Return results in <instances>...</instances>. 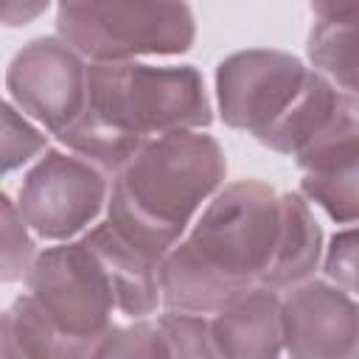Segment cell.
I'll list each match as a JSON object with an SVG mask.
<instances>
[{"instance_id":"cell-16","label":"cell","mask_w":359,"mask_h":359,"mask_svg":"<svg viewBox=\"0 0 359 359\" xmlns=\"http://www.w3.org/2000/svg\"><path fill=\"white\" fill-rule=\"evenodd\" d=\"M90 359H163L157 325L135 320L129 325H112L90 351Z\"/></svg>"},{"instance_id":"cell-7","label":"cell","mask_w":359,"mask_h":359,"mask_svg":"<svg viewBox=\"0 0 359 359\" xmlns=\"http://www.w3.org/2000/svg\"><path fill=\"white\" fill-rule=\"evenodd\" d=\"M109 199L107 174L79 154L48 149L20 185V216L48 241H70L87 230Z\"/></svg>"},{"instance_id":"cell-12","label":"cell","mask_w":359,"mask_h":359,"mask_svg":"<svg viewBox=\"0 0 359 359\" xmlns=\"http://www.w3.org/2000/svg\"><path fill=\"white\" fill-rule=\"evenodd\" d=\"M224 359H280L283 309L272 289L255 286L210 320Z\"/></svg>"},{"instance_id":"cell-15","label":"cell","mask_w":359,"mask_h":359,"mask_svg":"<svg viewBox=\"0 0 359 359\" xmlns=\"http://www.w3.org/2000/svg\"><path fill=\"white\" fill-rule=\"evenodd\" d=\"M154 325L163 359H224L213 339V328L202 314L168 311Z\"/></svg>"},{"instance_id":"cell-10","label":"cell","mask_w":359,"mask_h":359,"mask_svg":"<svg viewBox=\"0 0 359 359\" xmlns=\"http://www.w3.org/2000/svg\"><path fill=\"white\" fill-rule=\"evenodd\" d=\"M289 359H359V300L325 280L292 286L280 300Z\"/></svg>"},{"instance_id":"cell-9","label":"cell","mask_w":359,"mask_h":359,"mask_svg":"<svg viewBox=\"0 0 359 359\" xmlns=\"http://www.w3.org/2000/svg\"><path fill=\"white\" fill-rule=\"evenodd\" d=\"M300 191L337 224L359 222V101L339 93L328 118L294 154Z\"/></svg>"},{"instance_id":"cell-19","label":"cell","mask_w":359,"mask_h":359,"mask_svg":"<svg viewBox=\"0 0 359 359\" xmlns=\"http://www.w3.org/2000/svg\"><path fill=\"white\" fill-rule=\"evenodd\" d=\"M45 149V135L34 129L11 101L3 104V171H14Z\"/></svg>"},{"instance_id":"cell-2","label":"cell","mask_w":359,"mask_h":359,"mask_svg":"<svg viewBox=\"0 0 359 359\" xmlns=\"http://www.w3.org/2000/svg\"><path fill=\"white\" fill-rule=\"evenodd\" d=\"M213 123L205 79L191 65H90L79 121L59 140L81 160L118 174L146 143Z\"/></svg>"},{"instance_id":"cell-6","label":"cell","mask_w":359,"mask_h":359,"mask_svg":"<svg viewBox=\"0 0 359 359\" xmlns=\"http://www.w3.org/2000/svg\"><path fill=\"white\" fill-rule=\"evenodd\" d=\"M25 283L34 303L67 339L95 345L112 328L115 294L84 238L39 252Z\"/></svg>"},{"instance_id":"cell-8","label":"cell","mask_w":359,"mask_h":359,"mask_svg":"<svg viewBox=\"0 0 359 359\" xmlns=\"http://www.w3.org/2000/svg\"><path fill=\"white\" fill-rule=\"evenodd\" d=\"M6 90L17 109L59 137L84 109L87 65L65 39L36 36L8 62Z\"/></svg>"},{"instance_id":"cell-14","label":"cell","mask_w":359,"mask_h":359,"mask_svg":"<svg viewBox=\"0 0 359 359\" xmlns=\"http://www.w3.org/2000/svg\"><path fill=\"white\" fill-rule=\"evenodd\" d=\"M90 351L93 345L59 334L31 294L3 314V359H90Z\"/></svg>"},{"instance_id":"cell-3","label":"cell","mask_w":359,"mask_h":359,"mask_svg":"<svg viewBox=\"0 0 359 359\" xmlns=\"http://www.w3.org/2000/svg\"><path fill=\"white\" fill-rule=\"evenodd\" d=\"M227 157L216 137L174 132L146 143L115 177L107 222L135 247L165 258L202 202L219 194Z\"/></svg>"},{"instance_id":"cell-13","label":"cell","mask_w":359,"mask_h":359,"mask_svg":"<svg viewBox=\"0 0 359 359\" xmlns=\"http://www.w3.org/2000/svg\"><path fill=\"white\" fill-rule=\"evenodd\" d=\"M306 53L317 73L359 101V3H311Z\"/></svg>"},{"instance_id":"cell-20","label":"cell","mask_w":359,"mask_h":359,"mask_svg":"<svg viewBox=\"0 0 359 359\" xmlns=\"http://www.w3.org/2000/svg\"><path fill=\"white\" fill-rule=\"evenodd\" d=\"M42 11H48V3H22V6L20 3H3L0 6V20H3V25L14 28V25L31 22Z\"/></svg>"},{"instance_id":"cell-17","label":"cell","mask_w":359,"mask_h":359,"mask_svg":"<svg viewBox=\"0 0 359 359\" xmlns=\"http://www.w3.org/2000/svg\"><path fill=\"white\" fill-rule=\"evenodd\" d=\"M0 222H3V272H0V278L6 283H14L28 275L36 255H34V241L25 230L28 224L20 216V208H14V202L6 194L0 196Z\"/></svg>"},{"instance_id":"cell-5","label":"cell","mask_w":359,"mask_h":359,"mask_svg":"<svg viewBox=\"0 0 359 359\" xmlns=\"http://www.w3.org/2000/svg\"><path fill=\"white\" fill-rule=\"evenodd\" d=\"M56 31L81 59L121 65L137 56H177L196 36L185 3H59Z\"/></svg>"},{"instance_id":"cell-1","label":"cell","mask_w":359,"mask_h":359,"mask_svg":"<svg viewBox=\"0 0 359 359\" xmlns=\"http://www.w3.org/2000/svg\"><path fill=\"white\" fill-rule=\"evenodd\" d=\"M323 252V230L300 194L258 180L224 185L160 266L168 311L216 314L255 286L306 283Z\"/></svg>"},{"instance_id":"cell-18","label":"cell","mask_w":359,"mask_h":359,"mask_svg":"<svg viewBox=\"0 0 359 359\" xmlns=\"http://www.w3.org/2000/svg\"><path fill=\"white\" fill-rule=\"evenodd\" d=\"M323 272L334 280V286L359 300V227L331 236L323 258Z\"/></svg>"},{"instance_id":"cell-4","label":"cell","mask_w":359,"mask_h":359,"mask_svg":"<svg viewBox=\"0 0 359 359\" xmlns=\"http://www.w3.org/2000/svg\"><path fill=\"white\" fill-rule=\"evenodd\" d=\"M342 90L283 50L250 48L216 67V98L230 129L278 154H297L328 118Z\"/></svg>"},{"instance_id":"cell-11","label":"cell","mask_w":359,"mask_h":359,"mask_svg":"<svg viewBox=\"0 0 359 359\" xmlns=\"http://www.w3.org/2000/svg\"><path fill=\"white\" fill-rule=\"evenodd\" d=\"M81 238L109 278L115 309L129 320H149L163 303V292H160L163 258H154L146 250L135 247L107 219L90 227Z\"/></svg>"}]
</instances>
